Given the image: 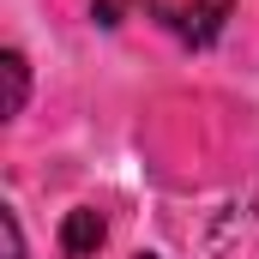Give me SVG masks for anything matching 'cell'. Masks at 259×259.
Masks as SVG:
<instances>
[{"instance_id": "obj_1", "label": "cell", "mask_w": 259, "mask_h": 259, "mask_svg": "<svg viewBox=\"0 0 259 259\" xmlns=\"http://www.w3.org/2000/svg\"><path fill=\"white\" fill-rule=\"evenodd\" d=\"M229 12H235V0H157V18H163V30L169 36H181V42H217V30L229 24Z\"/></svg>"}, {"instance_id": "obj_2", "label": "cell", "mask_w": 259, "mask_h": 259, "mask_svg": "<svg viewBox=\"0 0 259 259\" xmlns=\"http://www.w3.org/2000/svg\"><path fill=\"white\" fill-rule=\"evenodd\" d=\"M103 235H109L103 211L78 205V211H66V223H61V253H66V259H91L97 247H103Z\"/></svg>"}, {"instance_id": "obj_3", "label": "cell", "mask_w": 259, "mask_h": 259, "mask_svg": "<svg viewBox=\"0 0 259 259\" xmlns=\"http://www.w3.org/2000/svg\"><path fill=\"white\" fill-rule=\"evenodd\" d=\"M6 115H24V97H30V66H24V55L18 49H6Z\"/></svg>"}, {"instance_id": "obj_4", "label": "cell", "mask_w": 259, "mask_h": 259, "mask_svg": "<svg viewBox=\"0 0 259 259\" xmlns=\"http://www.w3.org/2000/svg\"><path fill=\"white\" fill-rule=\"evenodd\" d=\"M133 6H145V0H91V18H97L103 30H115V24L133 12Z\"/></svg>"}, {"instance_id": "obj_5", "label": "cell", "mask_w": 259, "mask_h": 259, "mask_svg": "<svg viewBox=\"0 0 259 259\" xmlns=\"http://www.w3.org/2000/svg\"><path fill=\"white\" fill-rule=\"evenodd\" d=\"M0 223H6V253H12V259H24V235H18V217H12V211H6V217H0Z\"/></svg>"}, {"instance_id": "obj_6", "label": "cell", "mask_w": 259, "mask_h": 259, "mask_svg": "<svg viewBox=\"0 0 259 259\" xmlns=\"http://www.w3.org/2000/svg\"><path fill=\"white\" fill-rule=\"evenodd\" d=\"M133 259H157V253H133Z\"/></svg>"}]
</instances>
